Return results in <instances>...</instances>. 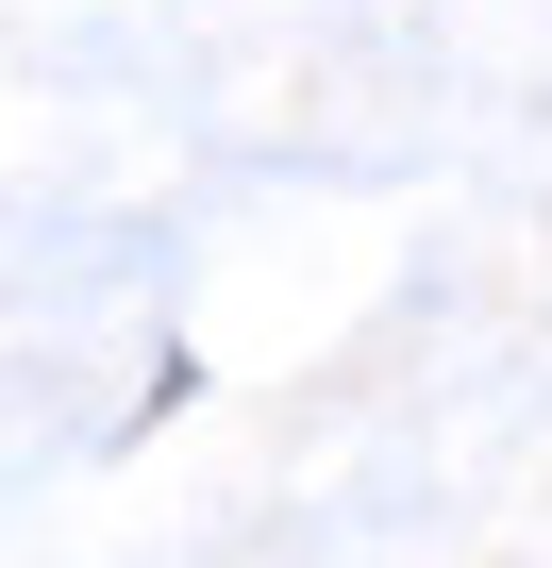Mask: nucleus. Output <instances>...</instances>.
<instances>
[]
</instances>
